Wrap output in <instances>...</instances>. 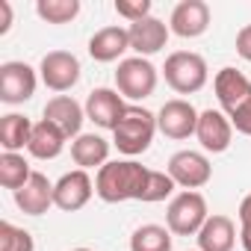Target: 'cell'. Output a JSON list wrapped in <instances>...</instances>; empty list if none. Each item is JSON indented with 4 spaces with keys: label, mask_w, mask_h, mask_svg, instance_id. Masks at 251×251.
<instances>
[{
    "label": "cell",
    "mask_w": 251,
    "mask_h": 251,
    "mask_svg": "<svg viewBox=\"0 0 251 251\" xmlns=\"http://www.w3.org/2000/svg\"><path fill=\"white\" fill-rule=\"evenodd\" d=\"M15 204L27 216H45L53 207V183L42 172H33V177L15 192Z\"/></svg>",
    "instance_id": "16"
},
{
    "label": "cell",
    "mask_w": 251,
    "mask_h": 251,
    "mask_svg": "<svg viewBox=\"0 0 251 251\" xmlns=\"http://www.w3.org/2000/svg\"><path fill=\"white\" fill-rule=\"evenodd\" d=\"M30 136H33V121L27 115L9 112L0 118V145H3L6 154H18L21 148H27Z\"/></svg>",
    "instance_id": "22"
},
{
    "label": "cell",
    "mask_w": 251,
    "mask_h": 251,
    "mask_svg": "<svg viewBox=\"0 0 251 251\" xmlns=\"http://www.w3.org/2000/svg\"><path fill=\"white\" fill-rule=\"evenodd\" d=\"M236 53H239L242 59H248V62H251V24H248V27H242V30L236 33Z\"/></svg>",
    "instance_id": "31"
},
{
    "label": "cell",
    "mask_w": 251,
    "mask_h": 251,
    "mask_svg": "<svg viewBox=\"0 0 251 251\" xmlns=\"http://www.w3.org/2000/svg\"><path fill=\"white\" fill-rule=\"evenodd\" d=\"M127 109V103L121 100V95L115 89H92L86 98V115L103 130H115L118 121Z\"/></svg>",
    "instance_id": "14"
},
{
    "label": "cell",
    "mask_w": 251,
    "mask_h": 251,
    "mask_svg": "<svg viewBox=\"0 0 251 251\" xmlns=\"http://www.w3.org/2000/svg\"><path fill=\"white\" fill-rule=\"evenodd\" d=\"M39 74L50 92H68L80 80V59L68 50H50V53H45Z\"/></svg>",
    "instance_id": "8"
},
{
    "label": "cell",
    "mask_w": 251,
    "mask_h": 251,
    "mask_svg": "<svg viewBox=\"0 0 251 251\" xmlns=\"http://www.w3.org/2000/svg\"><path fill=\"white\" fill-rule=\"evenodd\" d=\"M74 251H92V248H74Z\"/></svg>",
    "instance_id": "33"
},
{
    "label": "cell",
    "mask_w": 251,
    "mask_h": 251,
    "mask_svg": "<svg viewBox=\"0 0 251 251\" xmlns=\"http://www.w3.org/2000/svg\"><path fill=\"white\" fill-rule=\"evenodd\" d=\"M207 219H210L207 216V201H204L201 192H186L183 189L180 195L172 198V204L166 210V225L177 236H192V233L198 236V230L204 227Z\"/></svg>",
    "instance_id": "4"
},
{
    "label": "cell",
    "mask_w": 251,
    "mask_h": 251,
    "mask_svg": "<svg viewBox=\"0 0 251 251\" xmlns=\"http://www.w3.org/2000/svg\"><path fill=\"white\" fill-rule=\"evenodd\" d=\"M227 118H230V124H233L242 136H251V100H245V103H242L236 112H230Z\"/></svg>",
    "instance_id": "30"
},
{
    "label": "cell",
    "mask_w": 251,
    "mask_h": 251,
    "mask_svg": "<svg viewBox=\"0 0 251 251\" xmlns=\"http://www.w3.org/2000/svg\"><path fill=\"white\" fill-rule=\"evenodd\" d=\"M151 169H145L136 160H112L98 169L95 175V192L106 204H121V201H142L145 186H148Z\"/></svg>",
    "instance_id": "1"
},
{
    "label": "cell",
    "mask_w": 251,
    "mask_h": 251,
    "mask_svg": "<svg viewBox=\"0 0 251 251\" xmlns=\"http://www.w3.org/2000/svg\"><path fill=\"white\" fill-rule=\"evenodd\" d=\"M154 133H157V115L148 112L145 106H127L118 121V127L112 130L115 148L127 157L145 154L154 142Z\"/></svg>",
    "instance_id": "2"
},
{
    "label": "cell",
    "mask_w": 251,
    "mask_h": 251,
    "mask_svg": "<svg viewBox=\"0 0 251 251\" xmlns=\"http://www.w3.org/2000/svg\"><path fill=\"white\" fill-rule=\"evenodd\" d=\"M239 242L245 251H251V195L239 201Z\"/></svg>",
    "instance_id": "29"
},
{
    "label": "cell",
    "mask_w": 251,
    "mask_h": 251,
    "mask_svg": "<svg viewBox=\"0 0 251 251\" xmlns=\"http://www.w3.org/2000/svg\"><path fill=\"white\" fill-rule=\"evenodd\" d=\"M115 12L127 18L130 24H136L151 15V0H115Z\"/></svg>",
    "instance_id": "28"
},
{
    "label": "cell",
    "mask_w": 251,
    "mask_h": 251,
    "mask_svg": "<svg viewBox=\"0 0 251 251\" xmlns=\"http://www.w3.org/2000/svg\"><path fill=\"white\" fill-rule=\"evenodd\" d=\"M124 50H130V36L124 27H103L89 39V56L95 62H115Z\"/></svg>",
    "instance_id": "18"
},
{
    "label": "cell",
    "mask_w": 251,
    "mask_h": 251,
    "mask_svg": "<svg viewBox=\"0 0 251 251\" xmlns=\"http://www.w3.org/2000/svg\"><path fill=\"white\" fill-rule=\"evenodd\" d=\"M169 177H172L177 186H183L186 192H195V189H201V186L210 183L213 166H210V160H207L204 154H198V151H177V154L169 160Z\"/></svg>",
    "instance_id": "7"
},
{
    "label": "cell",
    "mask_w": 251,
    "mask_h": 251,
    "mask_svg": "<svg viewBox=\"0 0 251 251\" xmlns=\"http://www.w3.org/2000/svg\"><path fill=\"white\" fill-rule=\"evenodd\" d=\"M115 86L124 98L130 100H145L157 89V68L145 56H130L121 59L115 68Z\"/></svg>",
    "instance_id": "5"
},
{
    "label": "cell",
    "mask_w": 251,
    "mask_h": 251,
    "mask_svg": "<svg viewBox=\"0 0 251 251\" xmlns=\"http://www.w3.org/2000/svg\"><path fill=\"white\" fill-rule=\"evenodd\" d=\"M36 12L48 24H68L80 12V0H39Z\"/></svg>",
    "instance_id": "25"
},
{
    "label": "cell",
    "mask_w": 251,
    "mask_h": 251,
    "mask_svg": "<svg viewBox=\"0 0 251 251\" xmlns=\"http://www.w3.org/2000/svg\"><path fill=\"white\" fill-rule=\"evenodd\" d=\"M33 233L24 227H15L12 222H0V251H33Z\"/></svg>",
    "instance_id": "26"
},
{
    "label": "cell",
    "mask_w": 251,
    "mask_h": 251,
    "mask_svg": "<svg viewBox=\"0 0 251 251\" xmlns=\"http://www.w3.org/2000/svg\"><path fill=\"white\" fill-rule=\"evenodd\" d=\"M198 115L201 112L183 98L166 100L157 112V130L169 139H189L198 130Z\"/></svg>",
    "instance_id": "6"
},
{
    "label": "cell",
    "mask_w": 251,
    "mask_h": 251,
    "mask_svg": "<svg viewBox=\"0 0 251 251\" xmlns=\"http://www.w3.org/2000/svg\"><path fill=\"white\" fill-rule=\"evenodd\" d=\"M130 251H172V230L163 225H142L130 236Z\"/></svg>",
    "instance_id": "23"
},
{
    "label": "cell",
    "mask_w": 251,
    "mask_h": 251,
    "mask_svg": "<svg viewBox=\"0 0 251 251\" xmlns=\"http://www.w3.org/2000/svg\"><path fill=\"white\" fill-rule=\"evenodd\" d=\"M210 27V6L204 0H183L172 9V21L169 30L180 39H198L204 36Z\"/></svg>",
    "instance_id": "12"
},
{
    "label": "cell",
    "mask_w": 251,
    "mask_h": 251,
    "mask_svg": "<svg viewBox=\"0 0 251 251\" xmlns=\"http://www.w3.org/2000/svg\"><path fill=\"white\" fill-rule=\"evenodd\" d=\"M233 245H236V227L222 213L210 216L198 230V251H233Z\"/></svg>",
    "instance_id": "19"
},
{
    "label": "cell",
    "mask_w": 251,
    "mask_h": 251,
    "mask_svg": "<svg viewBox=\"0 0 251 251\" xmlns=\"http://www.w3.org/2000/svg\"><path fill=\"white\" fill-rule=\"evenodd\" d=\"M169 24H163L160 18L148 15L136 24L127 27V36H130V50H136L139 56H151V53H160L169 42Z\"/></svg>",
    "instance_id": "15"
},
{
    "label": "cell",
    "mask_w": 251,
    "mask_h": 251,
    "mask_svg": "<svg viewBox=\"0 0 251 251\" xmlns=\"http://www.w3.org/2000/svg\"><path fill=\"white\" fill-rule=\"evenodd\" d=\"M30 177H33V169H30V163L21 154H6V151L0 154V183H3L6 189L18 192Z\"/></svg>",
    "instance_id": "24"
},
{
    "label": "cell",
    "mask_w": 251,
    "mask_h": 251,
    "mask_svg": "<svg viewBox=\"0 0 251 251\" xmlns=\"http://www.w3.org/2000/svg\"><path fill=\"white\" fill-rule=\"evenodd\" d=\"M12 27V6L9 0H0V36H6Z\"/></svg>",
    "instance_id": "32"
},
{
    "label": "cell",
    "mask_w": 251,
    "mask_h": 251,
    "mask_svg": "<svg viewBox=\"0 0 251 251\" xmlns=\"http://www.w3.org/2000/svg\"><path fill=\"white\" fill-rule=\"evenodd\" d=\"M106 157H109V142L103 136H95V133H80L74 142H71V160L89 172V169H100L106 166Z\"/></svg>",
    "instance_id": "21"
},
{
    "label": "cell",
    "mask_w": 251,
    "mask_h": 251,
    "mask_svg": "<svg viewBox=\"0 0 251 251\" xmlns=\"http://www.w3.org/2000/svg\"><path fill=\"white\" fill-rule=\"evenodd\" d=\"M213 89H216V98H219V106L225 109V115L236 112L245 100H251V80L236 68H222L213 77Z\"/></svg>",
    "instance_id": "13"
},
{
    "label": "cell",
    "mask_w": 251,
    "mask_h": 251,
    "mask_svg": "<svg viewBox=\"0 0 251 251\" xmlns=\"http://www.w3.org/2000/svg\"><path fill=\"white\" fill-rule=\"evenodd\" d=\"M39 77L27 62H3L0 65V100L3 103H24L36 95Z\"/></svg>",
    "instance_id": "9"
},
{
    "label": "cell",
    "mask_w": 251,
    "mask_h": 251,
    "mask_svg": "<svg viewBox=\"0 0 251 251\" xmlns=\"http://www.w3.org/2000/svg\"><path fill=\"white\" fill-rule=\"evenodd\" d=\"M83 112H86V109H83L74 98H68V95H56V98H50V100L45 103V118L53 121L68 139H77V136H80L83 118H86Z\"/></svg>",
    "instance_id": "17"
},
{
    "label": "cell",
    "mask_w": 251,
    "mask_h": 251,
    "mask_svg": "<svg viewBox=\"0 0 251 251\" xmlns=\"http://www.w3.org/2000/svg\"><path fill=\"white\" fill-rule=\"evenodd\" d=\"M65 142H68V136L56 127V124L48 121V118H42V121L33 124V136H30L27 151H30L36 160H53V157L62 154Z\"/></svg>",
    "instance_id": "20"
},
{
    "label": "cell",
    "mask_w": 251,
    "mask_h": 251,
    "mask_svg": "<svg viewBox=\"0 0 251 251\" xmlns=\"http://www.w3.org/2000/svg\"><path fill=\"white\" fill-rule=\"evenodd\" d=\"M175 180L169 177V172H151L148 175V186H145V195L142 201L145 204H157V201H166L172 192H175Z\"/></svg>",
    "instance_id": "27"
},
{
    "label": "cell",
    "mask_w": 251,
    "mask_h": 251,
    "mask_svg": "<svg viewBox=\"0 0 251 251\" xmlns=\"http://www.w3.org/2000/svg\"><path fill=\"white\" fill-rule=\"evenodd\" d=\"M198 142L204 151L210 154H222L230 148V139H233V124L230 118L222 112V109H204L198 115V130H195Z\"/></svg>",
    "instance_id": "11"
},
{
    "label": "cell",
    "mask_w": 251,
    "mask_h": 251,
    "mask_svg": "<svg viewBox=\"0 0 251 251\" xmlns=\"http://www.w3.org/2000/svg\"><path fill=\"white\" fill-rule=\"evenodd\" d=\"M163 74L177 95H195L207 86V62L201 53H192V50L172 53L163 65Z\"/></svg>",
    "instance_id": "3"
},
{
    "label": "cell",
    "mask_w": 251,
    "mask_h": 251,
    "mask_svg": "<svg viewBox=\"0 0 251 251\" xmlns=\"http://www.w3.org/2000/svg\"><path fill=\"white\" fill-rule=\"evenodd\" d=\"M95 192V183L89 177V172L83 169H74L68 175H62L56 183H53V207L65 210V213H74V210H83L89 204Z\"/></svg>",
    "instance_id": "10"
}]
</instances>
